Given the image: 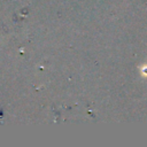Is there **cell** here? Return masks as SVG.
<instances>
[{"instance_id":"cell-1","label":"cell","mask_w":147,"mask_h":147,"mask_svg":"<svg viewBox=\"0 0 147 147\" xmlns=\"http://www.w3.org/2000/svg\"><path fill=\"white\" fill-rule=\"evenodd\" d=\"M141 75L142 76H147V65H144L141 68Z\"/></svg>"}]
</instances>
